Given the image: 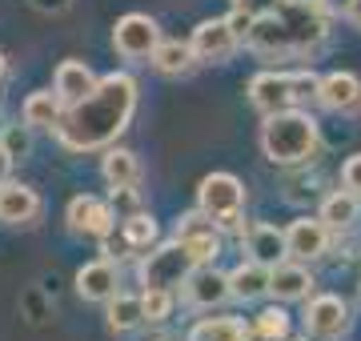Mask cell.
I'll list each match as a JSON object with an SVG mask.
<instances>
[{
  "label": "cell",
  "instance_id": "cell-31",
  "mask_svg": "<svg viewBox=\"0 0 361 341\" xmlns=\"http://www.w3.org/2000/svg\"><path fill=\"white\" fill-rule=\"evenodd\" d=\"M341 189H349V193L361 197V153H353V157L341 165Z\"/></svg>",
  "mask_w": 361,
  "mask_h": 341
},
{
  "label": "cell",
  "instance_id": "cell-23",
  "mask_svg": "<svg viewBox=\"0 0 361 341\" xmlns=\"http://www.w3.org/2000/svg\"><path fill=\"white\" fill-rule=\"evenodd\" d=\"M185 341H253V329L241 317H201Z\"/></svg>",
  "mask_w": 361,
  "mask_h": 341
},
{
  "label": "cell",
  "instance_id": "cell-6",
  "mask_svg": "<svg viewBox=\"0 0 361 341\" xmlns=\"http://www.w3.org/2000/svg\"><path fill=\"white\" fill-rule=\"evenodd\" d=\"M197 209L209 213L213 221H225V217H237L245 209V185L237 181L233 173H209L197 185Z\"/></svg>",
  "mask_w": 361,
  "mask_h": 341
},
{
  "label": "cell",
  "instance_id": "cell-17",
  "mask_svg": "<svg viewBox=\"0 0 361 341\" xmlns=\"http://www.w3.org/2000/svg\"><path fill=\"white\" fill-rule=\"evenodd\" d=\"M313 293V273L305 269V261H289L269 269V297L273 302H305Z\"/></svg>",
  "mask_w": 361,
  "mask_h": 341
},
{
  "label": "cell",
  "instance_id": "cell-22",
  "mask_svg": "<svg viewBox=\"0 0 361 341\" xmlns=\"http://www.w3.org/2000/svg\"><path fill=\"white\" fill-rule=\"evenodd\" d=\"M101 177L109 181V189L137 185V181H141V161H137V153H129V149L109 144V149H104V157H101Z\"/></svg>",
  "mask_w": 361,
  "mask_h": 341
},
{
  "label": "cell",
  "instance_id": "cell-15",
  "mask_svg": "<svg viewBox=\"0 0 361 341\" xmlns=\"http://www.w3.org/2000/svg\"><path fill=\"white\" fill-rule=\"evenodd\" d=\"M241 249L249 253V261H261V265H269V269L289 257V249H285V229L265 225V221L245 225V233H241Z\"/></svg>",
  "mask_w": 361,
  "mask_h": 341
},
{
  "label": "cell",
  "instance_id": "cell-8",
  "mask_svg": "<svg viewBox=\"0 0 361 341\" xmlns=\"http://www.w3.org/2000/svg\"><path fill=\"white\" fill-rule=\"evenodd\" d=\"M180 297L193 305V309H217L233 297L229 293V273H221L209 265H193V273L185 277V285H180Z\"/></svg>",
  "mask_w": 361,
  "mask_h": 341
},
{
  "label": "cell",
  "instance_id": "cell-13",
  "mask_svg": "<svg viewBox=\"0 0 361 341\" xmlns=\"http://www.w3.org/2000/svg\"><path fill=\"white\" fill-rule=\"evenodd\" d=\"M77 293L92 305H109L121 293V273L109 257H97V261H85L77 269Z\"/></svg>",
  "mask_w": 361,
  "mask_h": 341
},
{
  "label": "cell",
  "instance_id": "cell-28",
  "mask_svg": "<svg viewBox=\"0 0 361 341\" xmlns=\"http://www.w3.org/2000/svg\"><path fill=\"white\" fill-rule=\"evenodd\" d=\"M173 289H145L141 293V309H145V321L149 326H161V321H169V314H173Z\"/></svg>",
  "mask_w": 361,
  "mask_h": 341
},
{
  "label": "cell",
  "instance_id": "cell-1",
  "mask_svg": "<svg viewBox=\"0 0 361 341\" xmlns=\"http://www.w3.org/2000/svg\"><path fill=\"white\" fill-rule=\"evenodd\" d=\"M137 80L129 73H109L97 80V89L65 108V117L56 125V141L65 153H97L116 144V137L129 129L133 113H137Z\"/></svg>",
  "mask_w": 361,
  "mask_h": 341
},
{
  "label": "cell",
  "instance_id": "cell-33",
  "mask_svg": "<svg viewBox=\"0 0 361 341\" xmlns=\"http://www.w3.org/2000/svg\"><path fill=\"white\" fill-rule=\"evenodd\" d=\"M233 8H241V13H249V16H265V13L277 8V0H233Z\"/></svg>",
  "mask_w": 361,
  "mask_h": 341
},
{
  "label": "cell",
  "instance_id": "cell-21",
  "mask_svg": "<svg viewBox=\"0 0 361 341\" xmlns=\"http://www.w3.org/2000/svg\"><path fill=\"white\" fill-rule=\"evenodd\" d=\"M229 293L237 302H257L269 293V265L261 261H241L229 273Z\"/></svg>",
  "mask_w": 361,
  "mask_h": 341
},
{
  "label": "cell",
  "instance_id": "cell-29",
  "mask_svg": "<svg viewBox=\"0 0 361 341\" xmlns=\"http://www.w3.org/2000/svg\"><path fill=\"white\" fill-rule=\"evenodd\" d=\"M28 125H4V132H0V144H4V153L13 161L28 157V149H32V137H28Z\"/></svg>",
  "mask_w": 361,
  "mask_h": 341
},
{
  "label": "cell",
  "instance_id": "cell-32",
  "mask_svg": "<svg viewBox=\"0 0 361 341\" xmlns=\"http://www.w3.org/2000/svg\"><path fill=\"white\" fill-rule=\"evenodd\" d=\"M225 20H229L233 37H237L241 44H245V40H249V32H253V20H257V16H249V13H241V8H233V13L225 16Z\"/></svg>",
  "mask_w": 361,
  "mask_h": 341
},
{
  "label": "cell",
  "instance_id": "cell-4",
  "mask_svg": "<svg viewBox=\"0 0 361 341\" xmlns=\"http://www.w3.org/2000/svg\"><path fill=\"white\" fill-rule=\"evenodd\" d=\"M317 73L310 68H301V73H257V77L249 80V105L257 108L261 117H269V113H281V108H297V101H310L317 97Z\"/></svg>",
  "mask_w": 361,
  "mask_h": 341
},
{
  "label": "cell",
  "instance_id": "cell-16",
  "mask_svg": "<svg viewBox=\"0 0 361 341\" xmlns=\"http://www.w3.org/2000/svg\"><path fill=\"white\" fill-rule=\"evenodd\" d=\"M44 209L37 189H28L20 181H4L0 185V221L4 225H32Z\"/></svg>",
  "mask_w": 361,
  "mask_h": 341
},
{
  "label": "cell",
  "instance_id": "cell-24",
  "mask_svg": "<svg viewBox=\"0 0 361 341\" xmlns=\"http://www.w3.org/2000/svg\"><path fill=\"white\" fill-rule=\"evenodd\" d=\"M149 65L157 68V73H165V77H180V73H189V68L197 65L193 49H189V40H165L161 37V44L153 49V56H149Z\"/></svg>",
  "mask_w": 361,
  "mask_h": 341
},
{
  "label": "cell",
  "instance_id": "cell-11",
  "mask_svg": "<svg viewBox=\"0 0 361 341\" xmlns=\"http://www.w3.org/2000/svg\"><path fill=\"white\" fill-rule=\"evenodd\" d=\"M349 329V305L337 297V293H317L310 305H305V333L322 341H334Z\"/></svg>",
  "mask_w": 361,
  "mask_h": 341
},
{
  "label": "cell",
  "instance_id": "cell-30",
  "mask_svg": "<svg viewBox=\"0 0 361 341\" xmlns=\"http://www.w3.org/2000/svg\"><path fill=\"white\" fill-rule=\"evenodd\" d=\"M109 205H113L116 221H125V217H133V213H141V197H137V185L113 189V197H109Z\"/></svg>",
  "mask_w": 361,
  "mask_h": 341
},
{
  "label": "cell",
  "instance_id": "cell-2",
  "mask_svg": "<svg viewBox=\"0 0 361 341\" xmlns=\"http://www.w3.org/2000/svg\"><path fill=\"white\" fill-rule=\"evenodd\" d=\"M329 32V8L325 0H277V8L253 20L249 49L265 56H301L313 53Z\"/></svg>",
  "mask_w": 361,
  "mask_h": 341
},
{
  "label": "cell",
  "instance_id": "cell-25",
  "mask_svg": "<svg viewBox=\"0 0 361 341\" xmlns=\"http://www.w3.org/2000/svg\"><path fill=\"white\" fill-rule=\"evenodd\" d=\"M145 326V309H141V297L133 293H116L109 302V329L113 333H133V329Z\"/></svg>",
  "mask_w": 361,
  "mask_h": 341
},
{
  "label": "cell",
  "instance_id": "cell-35",
  "mask_svg": "<svg viewBox=\"0 0 361 341\" xmlns=\"http://www.w3.org/2000/svg\"><path fill=\"white\" fill-rule=\"evenodd\" d=\"M345 20L353 28H361V0H349V4H345Z\"/></svg>",
  "mask_w": 361,
  "mask_h": 341
},
{
  "label": "cell",
  "instance_id": "cell-27",
  "mask_svg": "<svg viewBox=\"0 0 361 341\" xmlns=\"http://www.w3.org/2000/svg\"><path fill=\"white\" fill-rule=\"evenodd\" d=\"M253 337L257 341H289V314L281 305H269L253 317Z\"/></svg>",
  "mask_w": 361,
  "mask_h": 341
},
{
  "label": "cell",
  "instance_id": "cell-18",
  "mask_svg": "<svg viewBox=\"0 0 361 341\" xmlns=\"http://www.w3.org/2000/svg\"><path fill=\"white\" fill-rule=\"evenodd\" d=\"M97 73H92L85 61H61L56 65V73H52V92L61 97V105L73 108L77 101H85L92 89H97Z\"/></svg>",
  "mask_w": 361,
  "mask_h": 341
},
{
  "label": "cell",
  "instance_id": "cell-37",
  "mask_svg": "<svg viewBox=\"0 0 361 341\" xmlns=\"http://www.w3.org/2000/svg\"><path fill=\"white\" fill-rule=\"evenodd\" d=\"M4 73H8V61H4V53H0V80H4Z\"/></svg>",
  "mask_w": 361,
  "mask_h": 341
},
{
  "label": "cell",
  "instance_id": "cell-7",
  "mask_svg": "<svg viewBox=\"0 0 361 341\" xmlns=\"http://www.w3.org/2000/svg\"><path fill=\"white\" fill-rule=\"evenodd\" d=\"M157 44H161V25H157L153 16L129 13L116 20V28H113L116 56H125V61H149Z\"/></svg>",
  "mask_w": 361,
  "mask_h": 341
},
{
  "label": "cell",
  "instance_id": "cell-14",
  "mask_svg": "<svg viewBox=\"0 0 361 341\" xmlns=\"http://www.w3.org/2000/svg\"><path fill=\"white\" fill-rule=\"evenodd\" d=\"M317 101H322L329 113H361V77L357 73H345V68H337V73H325L317 80Z\"/></svg>",
  "mask_w": 361,
  "mask_h": 341
},
{
  "label": "cell",
  "instance_id": "cell-9",
  "mask_svg": "<svg viewBox=\"0 0 361 341\" xmlns=\"http://www.w3.org/2000/svg\"><path fill=\"white\" fill-rule=\"evenodd\" d=\"M189 49L201 65H221V61H229L237 49H241V40L233 37L229 20L221 16V20H201L193 28V37H189Z\"/></svg>",
  "mask_w": 361,
  "mask_h": 341
},
{
  "label": "cell",
  "instance_id": "cell-20",
  "mask_svg": "<svg viewBox=\"0 0 361 341\" xmlns=\"http://www.w3.org/2000/svg\"><path fill=\"white\" fill-rule=\"evenodd\" d=\"M325 225H329V233H345V229H353L361 217V197L357 193H349V189H337V193H329V197L322 201V213H317Z\"/></svg>",
  "mask_w": 361,
  "mask_h": 341
},
{
  "label": "cell",
  "instance_id": "cell-26",
  "mask_svg": "<svg viewBox=\"0 0 361 341\" xmlns=\"http://www.w3.org/2000/svg\"><path fill=\"white\" fill-rule=\"evenodd\" d=\"M121 237H125V241H129V249H141V253H149L157 245V221L153 217H149V213H133V217H125V221H121Z\"/></svg>",
  "mask_w": 361,
  "mask_h": 341
},
{
  "label": "cell",
  "instance_id": "cell-3",
  "mask_svg": "<svg viewBox=\"0 0 361 341\" xmlns=\"http://www.w3.org/2000/svg\"><path fill=\"white\" fill-rule=\"evenodd\" d=\"M322 149V132H317V120L301 108H281V113H269L265 125H261V153L273 161V165H305V161L317 157Z\"/></svg>",
  "mask_w": 361,
  "mask_h": 341
},
{
  "label": "cell",
  "instance_id": "cell-36",
  "mask_svg": "<svg viewBox=\"0 0 361 341\" xmlns=\"http://www.w3.org/2000/svg\"><path fill=\"white\" fill-rule=\"evenodd\" d=\"M8 173H13V157L4 153V144H0V185L8 181Z\"/></svg>",
  "mask_w": 361,
  "mask_h": 341
},
{
  "label": "cell",
  "instance_id": "cell-19",
  "mask_svg": "<svg viewBox=\"0 0 361 341\" xmlns=\"http://www.w3.org/2000/svg\"><path fill=\"white\" fill-rule=\"evenodd\" d=\"M61 117H65V105H61V97H56L52 89L28 92L25 105H20V120H25L28 129H49V132H56Z\"/></svg>",
  "mask_w": 361,
  "mask_h": 341
},
{
  "label": "cell",
  "instance_id": "cell-34",
  "mask_svg": "<svg viewBox=\"0 0 361 341\" xmlns=\"http://www.w3.org/2000/svg\"><path fill=\"white\" fill-rule=\"evenodd\" d=\"M28 4H32L37 13H65L73 0H28Z\"/></svg>",
  "mask_w": 361,
  "mask_h": 341
},
{
  "label": "cell",
  "instance_id": "cell-10",
  "mask_svg": "<svg viewBox=\"0 0 361 341\" xmlns=\"http://www.w3.org/2000/svg\"><path fill=\"white\" fill-rule=\"evenodd\" d=\"M329 241H334V233H329V225L322 217H297L285 229V249H289L293 261H317V257H325Z\"/></svg>",
  "mask_w": 361,
  "mask_h": 341
},
{
  "label": "cell",
  "instance_id": "cell-12",
  "mask_svg": "<svg viewBox=\"0 0 361 341\" xmlns=\"http://www.w3.org/2000/svg\"><path fill=\"white\" fill-rule=\"evenodd\" d=\"M65 221H68V229L73 233H89V237H109L116 229V213H113V205L109 201H101V197H73L68 201V213H65Z\"/></svg>",
  "mask_w": 361,
  "mask_h": 341
},
{
  "label": "cell",
  "instance_id": "cell-5",
  "mask_svg": "<svg viewBox=\"0 0 361 341\" xmlns=\"http://www.w3.org/2000/svg\"><path fill=\"white\" fill-rule=\"evenodd\" d=\"M193 253L185 249V241H165V245H153V249L141 257L137 273H141L145 289H177L185 285V277L193 273Z\"/></svg>",
  "mask_w": 361,
  "mask_h": 341
}]
</instances>
